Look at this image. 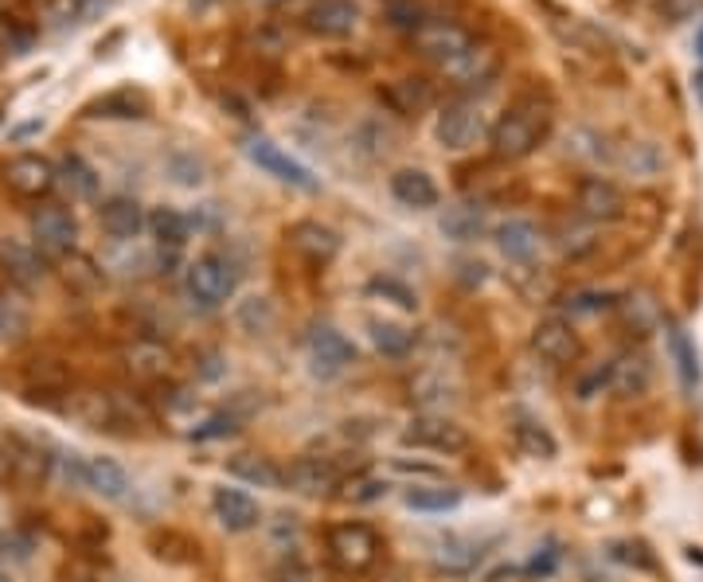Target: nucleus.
Instances as JSON below:
<instances>
[{
  "label": "nucleus",
  "mask_w": 703,
  "mask_h": 582,
  "mask_svg": "<svg viewBox=\"0 0 703 582\" xmlns=\"http://www.w3.org/2000/svg\"><path fill=\"white\" fill-rule=\"evenodd\" d=\"M552 122H555V113H552V102H547V98L528 95V98H520V102H512L497 122L488 125L493 157L508 160V165L532 157V153L547 142Z\"/></svg>",
  "instance_id": "1"
},
{
  "label": "nucleus",
  "mask_w": 703,
  "mask_h": 582,
  "mask_svg": "<svg viewBox=\"0 0 703 582\" xmlns=\"http://www.w3.org/2000/svg\"><path fill=\"white\" fill-rule=\"evenodd\" d=\"M379 555H384V539L364 520H340L325 532V559L348 579L372 571Z\"/></svg>",
  "instance_id": "2"
},
{
  "label": "nucleus",
  "mask_w": 703,
  "mask_h": 582,
  "mask_svg": "<svg viewBox=\"0 0 703 582\" xmlns=\"http://www.w3.org/2000/svg\"><path fill=\"white\" fill-rule=\"evenodd\" d=\"M66 414L78 419L90 431H118V426L145 423L149 411L137 399H125L122 391H98V387H83V391H66Z\"/></svg>",
  "instance_id": "3"
},
{
  "label": "nucleus",
  "mask_w": 703,
  "mask_h": 582,
  "mask_svg": "<svg viewBox=\"0 0 703 582\" xmlns=\"http://www.w3.org/2000/svg\"><path fill=\"white\" fill-rule=\"evenodd\" d=\"M184 290L196 305L216 310V305H223V301L239 290V266L219 251L199 254V258H192V263L184 266Z\"/></svg>",
  "instance_id": "4"
},
{
  "label": "nucleus",
  "mask_w": 703,
  "mask_h": 582,
  "mask_svg": "<svg viewBox=\"0 0 703 582\" xmlns=\"http://www.w3.org/2000/svg\"><path fill=\"white\" fill-rule=\"evenodd\" d=\"M32 239H36V251L44 258H66L75 254L78 246V219L66 204H56V199H44V204L32 211Z\"/></svg>",
  "instance_id": "5"
},
{
  "label": "nucleus",
  "mask_w": 703,
  "mask_h": 582,
  "mask_svg": "<svg viewBox=\"0 0 703 582\" xmlns=\"http://www.w3.org/2000/svg\"><path fill=\"white\" fill-rule=\"evenodd\" d=\"M411 44H414V51H419L422 59H431V63L446 66V63H453L461 51L473 48V44H477V36H473L465 24H458V20H450V16H426V20H422V28L411 36Z\"/></svg>",
  "instance_id": "6"
},
{
  "label": "nucleus",
  "mask_w": 703,
  "mask_h": 582,
  "mask_svg": "<svg viewBox=\"0 0 703 582\" xmlns=\"http://www.w3.org/2000/svg\"><path fill=\"white\" fill-rule=\"evenodd\" d=\"M403 446H414V450H434V453H446V458H453V453H465L469 446H473V438H469V431L461 423H453V419H446V414H414L411 423L403 426Z\"/></svg>",
  "instance_id": "7"
},
{
  "label": "nucleus",
  "mask_w": 703,
  "mask_h": 582,
  "mask_svg": "<svg viewBox=\"0 0 703 582\" xmlns=\"http://www.w3.org/2000/svg\"><path fill=\"white\" fill-rule=\"evenodd\" d=\"M434 137H438L441 149H473V145L485 137V113L473 98H453L438 110V122H434Z\"/></svg>",
  "instance_id": "8"
},
{
  "label": "nucleus",
  "mask_w": 703,
  "mask_h": 582,
  "mask_svg": "<svg viewBox=\"0 0 703 582\" xmlns=\"http://www.w3.org/2000/svg\"><path fill=\"white\" fill-rule=\"evenodd\" d=\"M243 153L258 165L263 172H270V177H278L281 184H290V189H301V192H317L320 180L313 177V169H305L298 157H290V153L281 149V145H274L270 137H263V133H251V137H243Z\"/></svg>",
  "instance_id": "9"
},
{
  "label": "nucleus",
  "mask_w": 703,
  "mask_h": 582,
  "mask_svg": "<svg viewBox=\"0 0 703 582\" xmlns=\"http://www.w3.org/2000/svg\"><path fill=\"white\" fill-rule=\"evenodd\" d=\"M441 75L450 78V86H458V98L488 90L500 75V51L488 48V44H473V48L461 51L453 63L441 66Z\"/></svg>",
  "instance_id": "10"
},
{
  "label": "nucleus",
  "mask_w": 703,
  "mask_h": 582,
  "mask_svg": "<svg viewBox=\"0 0 703 582\" xmlns=\"http://www.w3.org/2000/svg\"><path fill=\"white\" fill-rule=\"evenodd\" d=\"M0 180H4V189L12 192V196L20 199H47L51 196V189L59 184V169L51 165L47 157H39V153H20V157H12L4 169H0Z\"/></svg>",
  "instance_id": "11"
},
{
  "label": "nucleus",
  "mask_w": 703,
  "mask_h": 582,
  "mask_svg": "<svg viewBox=\"0 0 703 582\" xmlns=\"http://www.w3.org/2000/svg\"><path fill=\"white\" fill-rule=\"evenodd\" d=\"M122 364L137 384H169L177 372V352L160 337H133L122 348Z\"/></svg>",
  "instance_id": "12"
},
{
  "label": "nucleus",
  "mask_w": 703,
  "mask_h": 582,
  "mask_svg": "<svg viewBox=\"0 0 703 582\" xmlns=\"http://www.w3.org/2000/svg\"><path fill=\"white\" fill-rule=\"evenodd\" d=\"M286 243H290V251L298 254L305 266H313V270L332 266L340 254V235L328 223H320V219H298V223H290Z\"/></svg>",
  "instance_id": "13"
},
{
  "label": "nucleus",
  "mask_w": 703,
  "mask_h": 582,
  "mask_svg": "<svg viewBox=\"0 0 703 582\" xmlns=\"http://www.w3.org/2000/svg\"><path fill=\"white\" fill-rule=\"evenodd\" d=\"M532 352L552 367H571L582 356V337L567 317H547L532 329Z\"/></svg>",
  "instance_id": "14"
},
{
  "label": "nucleus",
  "mask_w": 703,
  "mask_h": 582,
  "mask_svg": "<svg viewBox=\"0 0 703 582\" xmlns=\"http://www.w3.org/2000/svg\"><path fill=\"white\" fill-rule=\"evenodd\" d=\"M574 207L591 223H614L629 211V199L609 177H582L579 189H574Z\"/></svg>",
  "instance_id": "15"
},
{
  "label": "nucleus",
  "mask_w": 703,
  "mask_h": 582,
  "mask_svg": "<svg viewBox=\"0 0 703 582\" xmlns=\"http://www.w3.org/2000/svg\"><path fill=\"white\" fill-rule=\"evenodd\" d=\"M305 348H310V360L317 376H340V372H348V367L356 364V344L337 325H313L310 337H305Z\"/></svg>",
  "instance_id": "16"
},
{
  "label": "nucleus",
  "mask_w": 703,
  "mask_h": 582,
  "mask_svg": "<svg viewBox=\"0 0 703 582\" xmlns=\"http://www.w3.org/2000/svg\"><path fill=\"white\" fill-rule=\"evenodd\" d=\"M348 477L352 473L337 458H298L286 470V488H293L301 497H325L332 488H344Z\"/></svg>",
  "instance_id": "17"
},
{
  "label": "nucleus",
  "mask_w": 703,
  "mask_h": 582,
  "mask_svg": "<svg viewBox=\"0 0 703 582\" xmlns=\"http://www.w3.org/2000/svg\"><path fill=\"white\" fill-rule=\"evenodd\" d=\"M301 24L320 39H348L360 28V4L356 0H313L301 12Z\"/></svg>",
  "instance_id": "18"
},
{
  "label": "nucleus",
  "mask_w": 703,
  "mask_h": 582,
  "mask_svg": "<svg viewBox=\"0 0 703 582\" xmlns=\"http://www.w3.org/2000/svg\"><path fill=\"white\" fill-rule=\"evenodd\" d=\"M211 512H216V520L227 528V532L243 535V532H254V528L263 524V508H258V500L251 497V493H243V488H211Z\"/></svg>",
  "instance_id": "19"
},
{
  "label": "nucleus",
  "mask_w": 703,
  "mask_h": 582,
  "mask_svg": "<svg viewBox=\"0 0 703 582\" xmlns=\"http://www.w3.org/2000/svg\"><path fill=\"white\" fill-rule=\"evenodd\" d=\"M379 98L391 113L399 118H419L434 106V83L422 75H403V78H391V83L379 86Z\"/></svg>",
  "instance_id": "20"
},
{
  "label": "nucleus",
  "mask_w": 703,
  "mask_h": 582,
  "mask_svg": "<svg viewBox=\"0 0 703 582\" xmlns=\"http://www.w3.org/2000/svg\"><path fill=\"white\" fill-rule=\"evenodd\" d=\"M0 270L12 286L20 290H32L36 282H44V254L32 243H20V239H0Z\"/></svg>",
  "instance_id": "21"
},
{
  "label": "nucleus",
  "mask_w": 703,
  "mask_h": 582,
  "mask_svg": "<svg viewBox=\"0 0 703 582\" xmlns=\"http://www.w3.org/2000/svg\"><path fill=\"white\" fill-rule=\"evenodd\" d=\"M653 387V364H649L645 352H621V356L609 360V391L618 399H641V395Z\"/></svg>",
  "instance_id": "22"
},
{
  "label": "nucleus",
  "mask_w": 703,
  "mask_h": 582,
  "mask_svg": "<svg viewBox=\"0 0 703 582\" xmlns=\"http://www.w3.org/2000/svg\"><path fill=\"white\" fill-rule=\"evenodd\" d=\"M98 223H102L106 235L118 239V243H133V239L141 235V227L149 223V216H145V207H141L133 196H110L98 204Z\"/></svg>",
  "instance_id": "23"
},
{
  "label": "nucleus",
  "mask_w": 703,
  "mask_h": 582,
  "mask_svg": "<svg viewBox=\"0 0 703 582\" xmlns=\"http://www.w3.org/2000/svg\"><path fill=\"white\" fill-rule=\"evenodd\" d=\"M497 246L500 254H505L508 263L516 266H532L535 258H540V246H544V235H540V227L532 223V219H505V223L497 227Z\"/></svg>",
  "instance_id": "24"
},
{
  "label": "nucleus",
  "mask_w": 703,
  "mask_h": 582,
  "mask_svg": "<svg viewBox=\"0 0 703 582\" xmlns=\"http://www.w3.org/2000/svg\"><path fill=\"white\" fill-rule=\"evenodd\" d=\"M387 189H391V196L399 199V204L414 207V211L438 207V199H441L438 180H434L426 169H395L391 180H387Z\"/></svg>",
  "instance_id": "25"
},
{
  "label": "nucleus",
  "mask_w": 703,
  "mask_h": 582,
  "mask_svg": "<svg viewBox=\"0 0 703 582\" xmlns=\"http://www.w3.org/2000/svg\"><path fill=\"white\" fill-rule=\"evenodd\" d=\"M227 473L239 481H246V485H258V488H286V470H281L278 461L266 458V453H234L231 461H227Z\"/></svg>",
  "instance_id": "26"
},
{
  "label": "nucleus",
  "mask_w": 703,
  "mask_h": 582,
  "mask_svg": "<svg viewBox=\"0 0 703 582\" xmlns=\"http://www.w3.org/2000/svg\"><path fill=\"white\" fill-rule=\"evenodd\" d=\"M83 485L106 500H122L130 493V473L113 458H83Z\"/></svg>",
  "instance_id": "27"
},
{
  "label": "nucleus",
  "mask_w": 703,
  "mask_h": 582,
  "mask_svg": "<svg viewBox=\"0 0 703 582\" xmlns=\"http://www.w3.org/2000/svg\"><path fill=\"white\" fill-rule=\"evenodd\" d=\"M90 118H110V122H130V118H145L149 113V95L133 90V86H118L110 95H102L98 102L86 106Z\"/></svg>",
  "instance_id": "28"
},
{
  "label": "nucleus",
  "mask_w": 703,
  "mask_h": 582,
  "mask_svg": "<svg viewBox=\"0 0 703 582\" xmlns=\"http://www.w3.org/2000/svg\"><path fill=\"white\" fill-rule=\"evenodd\" d=\"M367 337H372L375 352L387 360L411 356L414 344H419V332L407 329V325H395V320H367Z\"/></svg>",
  "instance_id": "29"
},
{
  "label": "nucleus",
  "mask_w": 703,
  "mask_h": 582,
  "mask_svg": "<svg viewBox=\"0 0 703 582\" xmlns=\"http://www.w3.org/2000/svg\"><path fill=\"white\" fill-rule=\"evenodd\" d=\"M512 441L516 450L524 453V458H535V461H552L559 453V441L555 434L547 431L544 423H535V419H516L512 423Z\"/></svg>",
  "instance_id": "30"
},
{
  "label": "nucleus",
  "mask_w": 703,
  "mask_h": 582,
  "mask_svg": "<svg viewBox=\"0 0 703 582\" xmlns=\"http://www.w3.org/2000/svg\"><path fill=\"white\" fill-rule=\"evenodd\" d=\"M149 547L165 563H199V539L177 532V528H157L149 535Z\"/></svg>",
  "instance_id": "31"
},
{
  "label": "nucleus",
  "mask_w": 703,
  "mask_h": 582,
  "mask_svg": "<svg viewBox=\"0 0 703 582\" xmlns=\"http://www.w3.org/2000/svg\"><path fill=\"white\" fill-rule=\"evenodd\" d=\"M485 231V207L481 204H458L441 216V235L453 243H473Z\"/></svg>",
  "instance_id": "32"
},
{
  "label": "nucleus",
  "mask_w": 703,
  "mask_h": 582,
  "mask_svg": "<svg viewBox=\"0 0 703 582\" xmlns=\"http://www.w3.org/2000/svg\"><path fill=\"white\" fill-rule=\"evenodd\" d=\"M618 313L626 320L629 337H649L660 325V310H656V301L645 298V293H626V298H618Z\"/></svg>",
  "instance_id": "33"
},
{
  "label": "nucleus",
  "mask_w": 703,
  "mask_h": 582,
  "mask_svg": "<svg viewBox=\"0 0 703 582\" xmlns=\"http://www.w3.org/2000/svg\"><path fill=\"white\" fill-rule=\"evenodd\" d=\"M668 356H672L676 364V376H680V384L684 387H695L700 384V352H695L692 337H688L680 325H668Z\"/></svg>",
  "instance_id": "34"
},
{
  "label": "nucleus",
  "mask_w": 703,
  "mask_h": 582,
  "mask_svg": "<svg viewBox=\"0 0 703 582\" xmlns=\"http://www.w3.org/2000/svg\"><path fill=\"white\" fill-rule=\"evenodd\" d=\"M149 231H153V239H157V246H165V251H180V246L187 243L192 219H187L184 211H177V207H157V211L149 216Z\"/></svg>",
  "instance_id": "35"
},
{
  "label": "nucleus",
  "mask_w": 703,
  "mask_h": 582,
  "mask_svg": "<svg viewBox=\"0 0 703 582\" xmlns=\"http://www.w3.org/2000/svg\"><path fill=\"white\" fill-rule=\"evenodd\" d=\"M4 461H9V470H4L9 481H16V485H24V488L39 485V481L47 477V470H51V458L32 450V446H20V450H12Z\"/></svg>",
  "instance_id": "36"
},
{
  "label": "nucleus",
  "mask_w": 703,
  "mask_h": 582,
  "mask_svg": "<svg viewBox=\"0 0 703 582\" xmlns=\"http://www.w3.org/2000/svg\"><path fill=\"white\" fill-rule=\"evenodd\" d=\"M106 4H110V0H51V4H47V20H51L56 28H78V24H90Z\"/></svg>",
  "instance_id": "37"
},
{
  "label": "nucleus",
  "mask_w": 703,
  "mask_h": 582,
  "mask_svg": "<svg viewBox=\"0 0 703 582\" xmlns=\"http://www.w3.org/2000/svg\"><path fill=\"white\" fill-rule=\"evenodd\" d=\"M461 505L458 485H414L407 488V508L414 512H446V508Z\"/></svg>",
  "instance_id": "38"
},
{
  "label": "nucleus",
  "mask_w": 703,
  "mask_h": 582,
  "mask_svg": "<svg viewBox=\"0 0 703 582\" xmlns=\"http://www.w3.org/2000/svg\"><path fill=\"white\" fill-rule=\"evenodd\" d=\"M63 263V282L66 290L75 293H94L98 286H102V266L94 263V258H86V254H66V258H59Z\"/></svg>",
  "instance_id": "39"
},
{
  "label": "nucleus",
  "mask_w": 703,
  "mask_h": 582,
  "mask_svg": "<svg viewBox=\"0 0 703 582\" xmlns=\"http://www.w3.org/2000/svg\"><path fill=\"white\" fill-rule=\"evenodd\" d=\"M63 180H66V189H71V196H78V199H98V189H102V177L86 165L78 153H66L63 157Z\"/></svg>",
  "instance_id": "40"
},
{
  "label": "nucleus",
  "mask_w": 703,
  "mask_h": 582,
  "mask_svg": "<svg viewBox=\"0 0 703 582\" xmlns=\"http://www.w3.org/2000/svg\"><path fill=\"white\" fill-rule=\"evenodd\" d=\"M485 559L477 544H461V539H450V544H441L438 555H434V567L446 574H469L473 567Z\"/></svg>",
  "instance_id": "41"
},
{
  "label": "nucleus",
  "mask_w": 703,
  "mask_h": 582,
  "mask_svg": "<svg viewBox=\"0 0 703 582\" xmlns=\"http://www.w3.org/2000/svg\"><path fill=\"white\" fill-rule=\"evenodd\" d=\"M571 317H594V313H606V310H618V293L609 290H574L571 298L562 301ZM567 317V320H571Z\"/></svg>",
  "instance_id": "42"
},
{
  "label": "nucleus",
  "mask_w": 703,
  "mask_h": 582,
  "mask_svg": "<svg viewBox=\"0 0 703 582\" xmlns=\"http://www.w3.org/2000/svg\"><path fill=\"white\" fill-rule=\"evenodd\" d=\"M384 16H387V24H391L395 32H407V36H414V32L422 28V20H426V9H422L419 0H387Z\"/></svg>",
  "instance_id": "43"
},
{
  "label": "nucleus",
  "mask_w": 703,
  "mask_h": 582,
  "mask_svg": "<svg viewBox=\"0 0 703 582\" xmlns=\"http://www.w3.org/2000/svg\"><path fill=\"white\" fill-rule=\"evenodd\" d=\"M344 497L352 505H372V500L387 497V481L384 477H372V473H352L344 481Z\"/></svg>",
  "instance_id": "44"
},
{
  "label": "nucleus",
  "mask_w": 703,
  "mask_h": 582,
  "mask_svg": "<svg viewBox=\"0 0 703 582\" xmlns=\"http://www.w3.org/2000/svg\"><path fill=\"white\" fill-rule=\"evenodd\" d=\"M239 325L246 332H270L274 329V305L266 298H246L239 305Z\"/></svg>",
  "instance_id": "45"
},
{
  "label": "nucleus",
  "mask_w": 703,
  "mask_h": 582,
  "mask_svg": "<svg viewBox=\"0 0 703 582\" xmlns=\"http://www.w3.org/2000/svg\"><path fill=\"white\" fill-rule=\"evenodd\" d=\"M28 379L39 387V391H56V395L71 391V376H66L56 360H36V364H32V372H28Z\"/></svg>",
  "instance_id": "46"
},
{
  "label": "nucleus",
  "mask_w": 703,
  "mask_h": 582,
  "mask_svg": "<svg viewBox=\"0 0 703 582\" xmlns=\"http://www.w3.org/2000/svg\"><path fill=\"white\" fill-rule=\"evenodd\" d=\"M204 160L196 157V153H172L169 157V177L177 180V184H187V189H196V184H204Z\"/></svg>",
  "instance_id": "47"
},
{
  "label": "nucleus",
  "mask_w": 703,
  "mask_h": 582,
  "mask_svg": "<svg viewBox=\"0 0 703 582\" xmlns=\"http://www.w3.org/2000/svg\"><path fill=\"white\" fill-rule=\"evenodd\" d=\"M372 293H379V298H387L391 305H399V310H407V313H414L419 310V298H414V290L411 286H403V282H395V278H375L372 286H367Z\"/></svg>",
  "instance_id": "48"
},
{
  "label": "nucleus",
  "mask_w": 703,
  "mask_h": 582,
  "mask_svg": "<svg viewBox=\"0 0 703 582\" xmlns=\"http://www.w3.org/2000/svg\"><path fill=\"white\" fill-rule=\"evenodd\" d=\"M609 391V360L606 364H594L591 372H582L579 379H574V395L579 399H594V395Z\"/></svg>",
  "instance_id": "49"
},
{
  "label": "nucleus",
  "mask_w": 703,
  "mask_h": 582,
  "mask_svg": "<svg viewBox=\"0 0 703 582\" xmlns=\"http://www.w3.org/2000/svg\"><path fill=\"white\" fill-rule=\"evenodd\" d=\"M614 559H621V563H629V567H641V571H656V559H653V551H649L645 544H614Z\"/></svg>",
  "instance_id": "50"
},
{
  "label": "nucleus",
  "mask_w": 703,
  "mask_h": 582,
  "mask_svg": "<svg viewBox=\"0 0 703 582\" xmlns=\"http://www.w3.org/2000/svg\"><path fill=\"white\" fill-rule=\"evenodd\" d=\"M621 165L633 172H656L660 169V153L653 149V145H629L626 157H621Z\"/></svg>",
  "instance_id": "51"
},
{
  "label": "nucleus",
  "mask_w": 703,
  "mask_h": 582,
  "mask_svg": "<svg viewBox=\"0 0 703 582\" xmlns=\"http://www.w3.org/2000/svg\"><path fill=\"white\" fill-rule=\"evenodd\" d=\"M234 431H239V419H234V414H216V419H207L204 426H196V431H192V438H199V441L227 438V434H234Z\"/></svg>",
  "instance_id": "52"
},
{
  "label": "nucleus",
  "mask_w": 703,
  "mask_h": 582,
  "mask_svg": "<svg viewBox=\"0 0 703 582\" xmlns=\"http://www.w3.org/2000/svg\"><path fill=\"white\" fill-rule=\"evenodd\" d=\"M0 555H12V559H28L32 555V539L20 532H0Z\"/></svg>",
  "instance_id": "53"
},
{
  "label": "nucleus",
  "mask_w": 703,
  "mask_h": 582,
  "mask_svg": "<svg viewBox=\"0 0 703 582\" xmlns=\"http://www.w3.org/2000/svg\"><path fill=\"white\" fill-rule=\"evenodd\" d=\"M274 582H317V574L301 563H286L281 571H274Z\"/></svg>",
  "instance_id": "54"
},
{
  "label": "nucleus",
  "mask_w": 703,
  "mask_h": 582,
  "mask_svg": "<svg viewBox=\"0 0 703 582\" xmlns=\"http://www.w3.org/2000/svg\"><path fill=\"white\" fill-rule=\"evenodd\" d=\"M485 270H488L485 263H458V278L469 286V290H473V286H485V278H488Z\"/></svg>",
  "instance_id": "55"
},
{
  "label": "nucleus",
  "mask_w": 703,
  "mask_h": 582,
  "mask_svg": "<svg viewBox=\"0 0 703 582\" xmlns=\"http://www.w3.org/2000/svg\"><path fill=\"white\" fill-rule=\"evenodd\" d=\"M695 95H700V102H703V71L695 75Z\"/></svg>",
  "instance_id": "56"
},
{
  "label": "nucleus",
  "mask_w": 703,
  "mask_h": 582,
  "mask_svg": "<svg viewBox=\"0 0 703 582\" xmlns=\"http://www.w3.org/2000/svg\"><path fill=\"white\" fill-rule=\"evenodd\" d=\"M695 51H700V59H703V28H700V36H695Z\"/></svg>",
  "instance_id": "57"
},
{
  "label": "nucleus",
  "mask_w": 703,
  "mask_h": 582,
  "mask_svg": "<svg viewBox=\"0 0 703 582\" xmlns=\"http://www.w3.org/2000/svg\"><path fill=\"white\" fill-rule=\"evenodd\" d=\"M0 582H9V574H4V571H0Z\"/></svg>",
  "instance_id": "58"
},
{
  "label": "nucleus",
  "mask_w": 703,
  "mask_h": 582,
  "mask_svg": "<svg viewBox=\"0 0 703 582\" xmlns=\"http://www.w3.org/2000/svg\"><path fill=\"white\" fill-rule=\"evenodd\" d=\"M75 582H90V579H75Z\"/></svg>",
  "instance_id": "59"
}]
</instances>
